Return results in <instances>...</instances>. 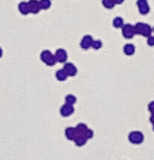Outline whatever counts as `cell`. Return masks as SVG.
<instances>
[{"mask_svg": "<svg viewBox=\"0 0 154 160\" xmlns=\"http://www.w3.org/2000/svg\"><path fill=\"white\" fill-rule=\"evenodd\" d=\"M28 3V8H29V13L38 14L39 12L41 11L39 0H29Z\"/></svg>", "mask_w": 154, "mask_h": 160, "instance_id": "obj_7", "label": "cell"}, {"mask_svg": "<svg viewBox=\"0 0 154 160\" xmlns=\"http://www.w3.org/2000/svg\"><path fill=\"white\" fill-rule=\"evenodd\" d=\"M153 131H154V125H153Z\"/></svg>", "mask_w": 154, "mask_h": 160, "instance_id": "obj_28", "label": "cell"}, {"mask_svg": "<svg viewBox=\"0 0 154 160\" xmlns=\"http://www.w3.org/2000/svg\"><path fill=\"white\" fill-rule=\"evenodd\" d=\"M39 2H40L41 10H48V8L51 7L50 0H39Z\"/></svg>", "mask_w": 154, "mask_h": 160, "instance_id": "obj_19", "label": "cell"}, {"mask_svg": "<svg viewBox=\"0 0 154 160\" xmlns=\"http://www.w3.org/2000/svg\"><path fill=\"white\" fill-rule=\"evenodd\" d=\"M92 41H93V39H92L91 36H89V35L84 36L82 41H81V47H82L83 49H85V50L89 49V48L91 47Z\"/></svg>", "mask_w": 154, "mask_h": 160, "instance_id": "obj_10", "label": "cell"}, {"mask_svg": "<svg viewBox=\"0 0 154 160\" xmlns=\"http://www.w3.org/2000/svg\"><path fill=\"white\" fill-rule=\"evenodd\" d=\"M41 61L45 63L47 66H54L57 63V60L55 58V56L50 52L49 50H43L40 55Z\"/></svg>", "mask_w": 154, "mask_h": 160, "instance_id": "obj_2", "label": "cell"}, {"mask_svg": "<svg viewBox=\"0 0 154 160\" xmlns=\"http://www.w3.org/2000/svg\"><path fill=\"white\" fill-rule=\"evenodd\" d=\"M122 34L125 39H128V40L132 39L135 36L133 25H131V24H124L122 26Z\"/></svg>", "mask_w": 154, "mask_h": 160, "instance_id": "obj_4", "label": "cell"}, {"mask_svg": "<svg viewBox=\"0 0 154 160\" xmlns=\"http://www.w3.org/2000/svg\"><path fill=\"white\" fill-rule=\"evenodd\" d=\"M103 46V43H102V41L101 40H93L92 41V44H91V47L93 48L95 50H98V49H100Z\"/></svg>", "mask_w": 154, "mask_h": 160, "instance_id": "obj_21", "label": "cell"}, {"mask_svg": "<svg viewBox=\"0 0 154 160\" xmlns=\"http://www.w3.org/2000/svg\"><path fill=\"white\" fill-rule=\"evenodd\" d=\"M114 2H116V4H122L124 2V0H113Z\"/></svg>", "mask_w": 154, "mask_h": 160, "instance_id": "obj_26", "label": "cell"}, {"mask_svg": "<svg viewBox=\"0 0 154 160\" xmlns=\"http://www.w3.org/2000/svg\"><path fill=\"white\" fill-rule=\"evenodd\" d=\"M133 28H134L135 35H141L144 37H149L152 34V28H151L149 24L138 22L135 25H133Z\"/></svg>", "mask_w": 154, "mask_h": 160, "instance_id": "obj_1", "label": "cell"}, {"mask_svg": "<svg viewBox=\"0 0 154 160\" xmlns=\"http://www.w3.org/2000/svg\"><path fill=\"white\" fill-rule=\"evenodd\" d=\"M77 130H75V128H71V127H69V128H67L65 130V136L67 139L69 140H74L75 136H77Z\"/></svg>", "mask_w": 154, "mask_h": 160, "instance_id": "obj_11", "label": "cell"}, {"mask_svg": "<svg viewBox=\"0 0 154 160\" xmlns=\"http://www.w3.org/2000/svg\"><path fill=\"white\" fill-rule=\"evenodd\" d=\"M63 69L65 70V72L67 73L68 77H74V75L77 74V72H78L77 67H75L72 63H65Z\"/></svg>", "mask_w": 154, "mask_h": 160, "instance_id": "obj_9", "label": "cell"}, {"mask_svg": "<svg viewBox=\"0 0 154 160\" xmlns=\"http://www.w3.org/2000/svg\"><path fill=\"white\" fill-rule=\"evenodd\" d=\"M124 52H125V55H127V56L134 55V52H135L134 45L133 44H130V43L126 44L125 46H124Z\"/></svg>", "mask_w": 154, "mask_h": 160, "instance_id": "obj_14", "label": "cell"}, {"mask_svg": "<svg viewBox=\"0 0 154 160\" xmlns=\"http://www.w3.org/2000/svg\"><path fill=\"white\" fill-rule=\"evenodd\" d=\"M85 137L87 138V139H90V138H92L93 137V132H92V130H90L88 128V130L86 131L85 133Z\"/></svg>", "mask_w": 154, "mask_h": 160, "instance_id": "obj_22", "label": "cell"}, {"mask_svg": "<svg viewBox=\"0 0 154 160\" xmlns=\"http://www.w3.org/2000/svg\"><path fill=\"white\" fill-rule=\"evenodd\" d=\"M75 130H77L78 134H81V135H84V136H85V133L87 130H88V127H87L85 123H79V125L75 127Z\"/></svg>", "mask_w": 154, "mask_h": 160, "instance_id": "obj_16", "label": "cell"}, {"mask_svg": "<svg viewBox=\"0 0 154 160\" xmlns=\"http://www.w3.org/2000/svg\"><path fill=\"white\" fill-rule=\"evenodd\" d=\"M148 109H149L151 113H154V101H152L149 105H148Z\"/></svg>", "mask_w": 154, "mask_h": 160, "instance_id": "obj_24", "label": "cell"}, {"mask_svg": "<svg viewBox=\"0 0 154 160\" xmlns=\"http://www.w3.org/2000/svg\"><path fill=\"white\" fill-rule=\"evenodd\" d=\"M150 122L152 123V125H154V113L151 114V116H150Z\"/></svg>", "mask_w": 154, "mask_h": 160, "instance_id": "obj_25", "label": "cell"}, {"mask_svg": "<svg viewBox=\"0 0 154 160\" xmlns=\"http://www.w3.org/2000/svg\"><path fill=\"white\" fill-rule=\"evenodd\" d=\"M2 53H3V51H2V49H1V48H0V58H1V57H2Z\"/></svg>", "mask_w": 154, "mask_h": 160, "instance_id": "obj_27", "label": "cell"}, {"mask_svg": "<svg viewBox=\"0 0 154 160\" xmlns=\"http://www.w3.org/2000/svg\"><path fill=\"white\" fill-rule=\"evenodd\" d=\"M102 4L104 8H108V10H111V8H114L116 2H114L113 0H102Z\"/></svg>", "mask_w": 154, "mask_h": 160, "instance_id": "obj_18", "label": "cell"}, {"mask_svg": "<svg viewBox=\"0 0 154 160\" xmlns=\"http://www.w3.org/2000/svg\"><path fill=\"white\" fill-rule=\"evenodd\" d=\"M147 43L149 46H154V37L152 36H149V37H147Z\"/></svg>", "mask_w": 154, "mask_h": 160, "instance_id": "obj_23", "label": "cell"}, {"mask_svg": "<svg viewBox=\"0 0 154 160\" xmlns=\"http://www.w3.org/2000/svg\"><path fill=\"white\" fill-rule=\"evenodd\" d=\"M129 141L133 144H141L144 141V134L140 131H133L129 134Z\"/></svg>", "mask_w": 154, "mask_h": 160, "instance_id": "obj_3", "label": "cell"}, {"mask_svg": "<svg viewBox=\"0 0 154 160\" xmlns=\"http://www.w3.org/2000/svg\"><path fill=\"white\" fill-rule=\"evenodd\" d=\"M74 112V105H70V104H67L66 102L65 105H63L61 107V110H60V113L63 117H68L70 116L72 113Z\"/></svg>", "mask_w": 154, "mask_h": 160, "instance_id": "obj_6", "label": "cell"}, {"mask_svg": "<svg viewBox=\"0 0 154 160\" xmlns=\"http://www.w3.org/2000/svg\"><path fill=\"white\" fill-rule=\"evenodd\" d=\"M54 56H55L57 62H59V63H65L67 61V52H66V50L62 49V48L57 50Z\"/></svg>", "mask_w": 154, "mask_h": 160, "instance_id": "obj_8", "label": "cell"}, {"mask_svg": "<svg viewBox=\"0 0 154 160\" xmlns=\"http://www.w3.org/2000/svg\"><path fill=\"white\" fill-rule=\"evenodd\" d=\"M56 78H57V80L60 81V82H64L66 78H68V75L65 72L64 69H60V70L56 72Z\"/></svg>", "mask_w": 154, "mask_h": 160, "instance_id": "obj_15", "label": "cell"}, {"mask_svg": "<svg viewBox=\"0 0 154 160\" xmlns=\"http://www.w3.org/2000/svg\"><path fill=\"white\" fill-rule=\"evenodd\" d=\"M65 102H67V104L74 105V104H75V102H77V98L72 94H68L65 96Z\"/></svg>", "mask_w": 154, "mask_h": 160, "instance_id": "obj_20", "label": "cell"}, {"mask_svg": "<svg viewBox=\"0 0 154 160\" xmlns=\"http://www.w3.org/2000/svg\"><path fill=\"white\" fill-rule=\"evenodd\" d=\"M18 8H19V12L22 15H28L29 14V8H28V2H20L19 5H18Z\"/></svg>", "mask_w": 154, "mask_h": 160, "instance_id": "obj_13", "label": "cell"}, {"mask_svg": "<svg viewBox=\"0 0 154 160\" xmlns=\"http://www.w3.org/2000/svg\"><path fill=\"white\" fill-rule=\"evenodd\" d=\"M87 138L84 136V135H81V134H77V136H75V138L74 139L75 146L77 147H83L84 144H85L87 142Z\"/></svg>", "mask_w": 154, "mask_h": 160, "instance_id": "obj_12", "label": "cell"}, {"mask_svg": "<svg viewBox=\"0 0 154 160\" xmlns=\"http://www.w3.org/2000/svg\"><path fill=\"white\" fill-rule=\"evenodd\" d=\"M136 5H137L138 12H140L141 15H147L149 13L150 7H149V3H148L147 0H137Z\"/></svg>", "mask_w": 154, "mask_h": 160, "instance_id": "obj_5", "label": "cell"}, {"mask_svg": "<svg viewBox=\"0 0 154 160\" xmlns=\"http://www.w3.org/2000/svg\"><path fill=\"white\" fill-rule=\"evenodd\" d=\"M112 25L114 26V28H122V26L124 25V20H123V18H121V17H116V18L113 19V21H112Z\"/></svg>", "mask_w": 154, "mask_h": 160, "instance_id": "obj_17", "label": "cell"}]
</instances>
